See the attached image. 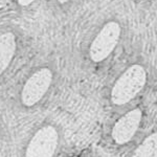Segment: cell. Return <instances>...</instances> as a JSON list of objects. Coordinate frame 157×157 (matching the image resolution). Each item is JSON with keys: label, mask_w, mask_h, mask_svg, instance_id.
<instances>
[{"label": "cell", "mask_w": 157, "mask_h": 157, "mask_svg": "<svg viewBox=\"0 0 157 157\" xmlns=\"http://www.w3.org/2000/svg\"><path fill=\"white\" fill-rule=\"evenodd\" d=\"M147 71L141 65L134 64L125 70L111 89V102L125 105L133 100L146 85Z\"/></svg>", "instance_id": "6da1fadb"}, {"label": "cell", "mask_w": 157, "mask_h": 157, "mask_svg": "<svg viewBox=\"0 0 157 157\" xmlns=\"http://www.w3.org/2000/svg\"><path fill=\"white\" fill-rule=\"evenodd\" d=\"M121 33V25L116 21H109L104 25L91 42L89 48L91 61L98 63L107 59L118 44Z\"/></svg>", "instance_id": "7a4b0ae2"}, {"label": "cell", "mask_w": 157, "mask_h": 157, "mask_svg": "<svg viewBox=\"0 0 157 157\" xmlns=\"http://www.w3.org/2000/svg\"><path fill=\"white\" fill-rule=\"evenodd\" d=\"M54 73L47 67L36 70L24 83L21 90V102L25 107L38 104L46 94L52 83Z\"/></svg>", "instance_id": "3957f363"}, {"label": "cell", "mask_w": 157, "mask_h": 157, "mask_svg": "<svg viewBox=\"0 0 157 157\" xmlns=\"http://www.w3.org/2000/svg\"><path fill=\"white\" fill-rule=\"evenodd\" d=\"M59 146V133L54 126H43L30 138L24 157H54Z\"/></svg>", "instance_id": "277c9868"}, {"label": "cell", "mask_w": 157, "mask_h": 157, "mask_svg": "<svg viewBox=\"0 0 157 157\" xmlns=\"http://www.w3.org/2000/svg\"><path fill=\"white\" fill-rule=\"evenodd\" d=\"M143 112L136 108L129 111L114 124L112 128V138L117 145H125L129 143L135 133L137 132L140 125Z\"/></svg>", "instance_id": "5b68a950"}, {"label": "cell", "mask_w": 157, "mask_h": 157, "mask_svg": "<svg viewBox=\"0 0 157 157\" xmlns=\"http://www.w3.org/2000/svg\"><path fill=\"white\" fill-rule=\"evenodd\" d=\"M17 50V39L13 33L0 35V75L9 68Z\"/></svg>", "instance_id": "8992f818"}, {"label": "cell", "mask_w": 157, "mask_h": 157, "mask_svg": "<svg viewBox=\"0 0 157 157\" xmlns=\"http://www.w3.org/2000/svg\"><path fill=\"white\" fill-rule=\"evenodd\" d=\"M132 157H157V134L152 133L144 139Z\"/></svg>", "instance_id": "52a82bcc"}, {"label": "cell", "mask_w": 157, "mask_h": 157, "mask_svg": "<svg viewBox=\"0 0 157 157\" xmlns=\"http://www.w3.org/2000/svg\"><path fill=\"white\" fill-rule=\"evenodd\" d=\"M36 0H17V2H18V4L20 6H29L30 4L33 3V2H35Z\"/></svg>", "instance_id": "ba28073f"}, {"label": "cell", "mask_w": 157, "mask_h": 157, "mask_svg": "<svg viewBox=\"0 0 157 157\" xmlns=\"http://www.w3.org/2000/svg\"><path fill=\"white\" fill-rule=\"evenodd\" d=\"M59 1V3H61V4H64V3H66V2H68L69 0H58Z\"/></svg>", "instance_id": "9c48e42d"}, {"label": "cell", "mask_w": 157, "mask_h": 157, "mask_svg": "<svg viewBox=\"0 0 157 157\" xmlns=\"http://www.w3.org/2000/svg\"><path fill=\"white\" fill-rule=\"evenodd\" d=\"M73 157H78V156H73Z\"/></svg>", "instance_id": "30bf717a"}]
</instances>
